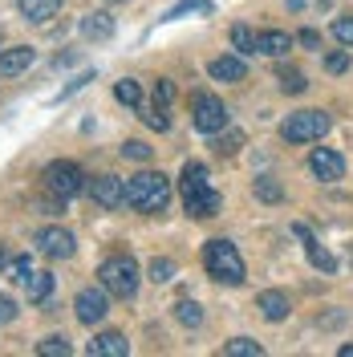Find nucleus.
<instances>
[{"label": "nucleus", "mask_w": 353, "mask_h": 357, "mask_svg": "<svg viewBox=\"0 0 353 357\" xmlns=\"http://www.w3.org/2000/svg\"><path fill=\"white\" fill-rule=\"evenodd\" d=\"M232 49H236L240 57H252V53H256V33H252L248 24H232Z\"/></svg>", "instance_id": "b1692460"}, {"label": "nucleus", "mask_w": 353, "mask_h": 357, "mask_svg": "<svg viewBox=\"0 0 353 357\" xmlns=\"http://www.w3.org/2000/svg\"><path fill=\"white\" fill-rule=\"evenodd\" d=\"M86 354L89 357H126L130 354V341H126L122 333H98L86 345Z\"/></svg>", "instance_id": "2eb2a0df"}, {"label": "nucleus", "mask_w": 353, "mask_h": 357, "mask_svg": "<svg viewBox=\"0 0 353 357\" xmlns=\"http://www.w3.org/2000/svg\"><path fill=\"white\" fill-rule=\"evenodd\" d=\"M77 29H82V37H86V41H110V37H114V17L98 8V13H86Z\"/></svg>", "instance_id": "dca6fc26"}, {"label": "nucleus", "mask_w": 353, "mask_h": 357, "mask_svg": "<svg viewBox=\"0 0 353 357\" xmlns=\"http://www.w3.org/2000/svg\"><path fill=\"white\" fill-rule=\"evenodd\" d=\"M106 312H110V292L102 289V284H89V289H82L73 296V317H77L82 325H89V329L102 325Z\"/></svg>", "instance_id": "0eeeda50"}, {"label": "nucleus", "mask_w": 353, "mask_h": 357, "mask_svg": "<svg viewBox=\"0 0 353 357\" xmlns=\"http://www.w3.org/2000/svg\"><path fill=\"white\" fill-rule=\"evenodd\" d=\"M260 354H264V345L252 341V337H236V341L223 345V357H260Z\"/></svg>", "instance_id": "393cba45"}, {"label": "nucleus", "mask_w": 353, "mask_h": 357, "mask_svg": "<svg viewBox=\"0 0 353 357\" xmlns=\"http://www.w3.org/2000/svg\"><path fill=\"white\" fill-rule=\"evenodd\" d=\"M309 171L321 183H337V178L345 175V158L337 155V151H329V146H317L309 155Z\"/></svg>", "instance_id": "9b49d317"}, {"label": "nucleus", "mask_w": 353, "mask_h": 357, "mask_svg": "<svg viewBox=\"0 0 353 357\" xmlns=\"http://www.w3.org/2000/svg\"><path fill=\"white\" fill-rule=\"evenodd\" d=\"M114 98H118L126 110H142V86H138L134 77H122V82H114Z\"/></svg>", "instance_id": "412c9836"}, {"label": "nucleus", "mask_w": 353, "mask_h": 357, "mask_svg": "<svg viewBox=\"0 0 353 357\" xmlns=\"http://www.w3.org/2000/svg\"><path fill=\"white\" fill-rule=\"evenodd\" d=\"M325 69H329V73H345V69H350V49L329 53V57H325Z\"/></svg>", "instance_id": "c9c22d12"}, {"label": "nucleus", "mask_w": 353, "mask_h": 357, "mask_svg": "<svg viewBox=\"0 0 353 357\" xmlns=\"http://www.w3.org/2000/svg\"><path fill=\"white\" fill-rule=\"evenodd\" d=\"M106 4H122V0H106Z\"/></svg>", "instance_id": "37998d69"}, {"label": "nucleus", "mask_w": 353, "mask_h": 357, "mask_svg": "<svg viewBox=\"0 0 353 357\" xmlns=\"http://www.w3.org/2000/svg\"><path fill=\"white\" fill-rule=\"evenodd\" d=\"M175 102V82L171 77H158L155 82V106H171Z\"/></svg>", "instance_id": "f704fd0d"}, {"label": "nucleus", "mask_w": 353, "mask_h": 357, "mask_svg": "<svg viewBox=\"0 0 353 357\" xmlns=\"http://www.w3.org/2000/svg\"><path fill=\"white\" fill-rule=\"evenodd\" d=\"M256 309H260V317H264V321L280 325L288 312H292V305H288V292H280V289H264L260 296H256Z\"/></svg>", "instance_id": "ddd939ff"}, {"label": "nucleus", "mask_w": 353, "mask_h": 357, "mask_svg": "<svg viewBox=\"0 0 353 357\" xmlns=\"http://www.w3.org/2000/svg\"><path fill=\"white\" fill-rule=\"evenodd\" d=\"M167 203H171V178L163 171H138L126 178V207L142 215H158Z\"/></svg>", "instance_id": "f257e3e1"}, {"label": "nucleus", "mask_w": 353, "mask_h": 357, "mask_svg": "<svg viewBox=\"0 0 353 357\" xmlns=\"http://www.w3.org/2000/svg\"><path fill=\"white\" fill-rule=\"evenodd\" d=\"M175 260H167V256H163V260H151V268H147V276H151V280H155V284H167V280H175Z\"/></svg>", "instance_id": "c85d7f7f"}, {"label": "nucleus", "mask_w": 353, "mask_h": 357, "mask_svg": "<svg viewBox=\"0 0 353 357\" xmlns=\"http://www.w3.org/2000/svg\"><path fill=\"white\" fill-rule=\"evenodd\" d=\"M232 122V114H227V106H223V98H216V93H195L191 98V126H195L199 134H220L223 126Z\"/></svg>", "instance_id": "423d86ee"}, {"label": "nucleus", "mask_w": 353, "mask_h": 357, "mask_svg": "<svg viewBox=\"0 0 353 357\" xmlns=\"http://www.w3.org/2000/svg\"><path fill=\"white\" fill-rule=\"evenodd\" d=\"M118 155L130 158V162H151V155H155V151H151V146H147L142 138H126V142L118 146Z\"/></svg>", "instance_id": "bb28decb"}, {"label": "nucleus", "mask_w": 353, "mask_h": 357, "mask_svg": "<svg viewBox=\"0 0 353 357\" xmlns=\"http://www.w3.org/2000/svg\"><path fill=\"white\" fill-rule=\"evenodd\" d=\"M41 178H45V191H49V195H61V199H73V195H82L89 187L86 175H82V167L69 162V158H53L41 171Z\"/></svg>", "instance_id": "39448f33"}, {"label": "nucleus", "mask_w": 353, "mask_h": 357, "mask_svg": "<svg viewBox=\"0 0 353 357\" xmlns=\"http://www.w3.org/2000/svg\"><path fill=\"white\" fill-rule=\"evenodd\" d=\"M296 41L305 45V49H321V33H317V29H301V33H296Z\"/></svg>", "instance_id": "58836bf2"}, {"label": "nucleus", "mask_w": 353, "mask_h": 357, "mask_svg": "<svg viewBox=\"0 0 353 357\" xmlns=\"http://www.w3.org/2000/svg\"><path fill=\"white\" fill-rule=\"evenodd\" d=\"M292 231L301 236V244H305V248H309V244H317V240H313V231L305 227V223H292Z\"/></svg>", "instance_id": "ea45409f"}, {"label": "nucleus", "mask_w": 353, "mask_h": 357, "mask_svg": "<svg viewBox=\"0 0 353 357\" xmlns=\"http://www.w3.org/2000/svg\"><path fill=\"white\" fill-rule=\"evenodd\" d=\"M240 146H243V130H227V126H223L220 142H216V155H236Z\"/></svg>", "instance_id": "c756f323"}, {"label": "nucleus", "mask_w": 353, "mask_h": 357, "mask_svg": "<svg viewBox=\"0 0 353 357\" xmlns=\"http://www.w3.org/2000/svg\"><path fill=\"white\" fill-rule=\"evenodd\" d=\"M175 317H179V325H187V329H199L203 325V309H199L195 301H179Z\"/></svg>", "instance_id": "cd10ccee"}, {"label": "nucleus", "mask_w": 353, "mask_h": 357, "mask_svg": "<svg viewBox=\"0 0 353 357\" xmlns=\"http://www.w3.org/2000/svg\"><path fill=\"white\" fill-rule=\"evenodd\" d=\"M138 280H142V272H138V260L126 256V252H118V256H106L102 264H98V284L118 296V301H130L134 292H138Z\"/></svg>", "instance_id": "7ed1b4c3"}, {"label": "nucleus", "mask_w": 353, "mask_h": 357, "mask_svg": "<svg viewBox=\"0 0 353 357\" xmlns=\"http://www.w3.org/2000/svg\"><path fill=\"white\" fill-rule=\"evenodd\" d=\"M329 126H333V118L325 110H296L280 122V138L292 142V146H301V142H321V138L329 134Z\"/></svg>", "instance_id": "20e7f679"}, {"label": "nucleus", "mask_w": 353, "mask_h": 357, "mask_svg": "<svg viewBox=\"0 0 353 357\" xmlns=\"http://www.w3.org/2000/svg\"><path fill=\"white\" fill-rule=\"evenodd\" d=\"M187 13H211V0H183V4H175V8L167 13V21H179V17H187Z\"/></svg>", "instance_id": "2f4dec72"}, {"label": "nucleus", "mask_w": 353, "mask_h": 357, "mask_svg": "<svg viewBox=\"0 0 353 357\" xmlns=\"http://www.w3.org/2000/svg\"><path fill=\"white\" fill-rule=\"evenodd\" d=\"M309 264L321 268V272H337V260H333L325 248H317V244H309Z\"/></svg>", "instance_id": "473e14b6"}, {"label": "nucleus", "mask_w": 353, "mask_h": 357, "mask_svg": "<svg viewBox=\"0 0 353 357\" xmlns=\"http://www.w3.org/2000/svg\"><path fill=\"white\" fill-rule=\"evenodd\" d=\"M17 312H21V305H17L13 296H4V292H0V325H8V321H17Z\"/></svg>", "instance_id": "4c0bfd02"}, {"label": "nucleus", "mask_w": 353, "mask_h": 357, "mask_svg": "<svg viewBox=\"0 0 353 357\" xmlns=\"http://www.w3.org/2000/svg\"><path fill=\"white\" fill-rule=\"evenodd\" d=\"M37 252H41L45 260H69L73 252H77V240H73V231L69 227H41L37 231Z\"/></svg>", "instance_id": "6e6552de"}, {"label": "nucleus", "mask_w": 353, "mask_h": 357, "mask_svg": "<svg viewBox=\"0 0 353 357\" xmlns=\"http://www.w3.org/2000/svg\"><path fill=\"white\" fill-rule=\"evenodd\" d=\"M33 272H37V268H33V260H29V256H17V260H13V280H17V284H24Z\"/></svg>", "instance_id": "e433bc0d"}, {"label": "nucleus", "mask_w": 353, "mask_h": 357, "mask_svg": "<svg viewBox=\"0 0 353 357\" xmlns=\"http://www.w3.org/2000/svg\"><path fill=\"white\" fill-rule=\"evenodd\" d=\"M142 122L151 126V130H171V118H167V106H151V110H142Z\"/></svg>", "instance_id": "7c9ffc66"}, {"label": "nucleus", "mask_w": 353, "mask_h": 357, "mask_svg": "<svg viewBox=\"0 0 353 357\" xmlns=\"http://www.w3.org/2000/svg\"><path fill=\"white\" fill-rule=\"evenodd\" d=\"M53 272H33L29 280H24V292H29V305H45L49 296H53Z\"/></svg>", "instance_id": "aec40b11"}, {"label": "nucleus", "mask_w": 353, "mask_h": 357, "mask_svg": "<svg viewBox=\"0 0 353 357\" xmlns=\"http://www.w3.org/2000/svg\"><path fill=\"white\" fill-rule=\"evenodd\" d=\"M292 45H296V37L285 33V29H264V33H256V53H264V57H285Z\"/></svg>", "instance_id": "4468645a"}, {"label": "nucleus", "mask_w": 353, "mask_h": 357, "mask_svg": "<svg viewBox=\"0 0 353 357\" xmlns=\"http://www.w3.org/2000/svg\"><path fill=\"white\" fill-rule=\"evenodd\" d=\"M207 167H203V162H199V158H187V162H183V171H179V191H183V195H195L199 187H207Z\"/></svg>", "instance_id": "a211bd4d"}, {"label": "nucleus", "mask_w": 353, "mask_h": 357, "mask_svg": "<svg viewBox=\"0 0 353 357\" xmlns=\"http://www.w3.org/2000/svg\"><path fill=\"white\" fill-rule=\"evenodd\" d=\"M207 73H211V82H223V86H240L243 77H248V66H243L240 53H223V57H211Z\"/></svg>", "instance_id": "f8f14e48"}, {"label": "nucleus", "mask_w": 353, "mask_h": 357, "mask_svg": "<svg viewBox=\"0 0 353 357\" xmlns=\"http://www.w3.org/2000/svg\"><path fill=\"white\" fill-rule=\"evenodd\" d=\"M276 82H280V89H285V93H305V89H309L305 73H301V69H292V66L276 69Z\"/></svg>", "instance_id": "5701e85b"}, {"label": "nucleus", "mask_w": 353, "mask_h": 357, "mask_svg": "<svg viewBox=\"0 0 353 357\" xmlns=\"http://www.w3.org/2000/svg\"><path fill=\"white\" fill-rule=\"evenodd\" d=\"M333 37L345 45V49H353V17H337L333 21Z\"/></svg>", "instance_id": "72a5a7b5"}, {"label": "nucleus", "mask_w": 353, "mask_h": 357, "mask_svg": "<svg viewBox=\"0 0 353 357\" xmlns=\"http://www.w3.org/2000/svg\"><path fill=\"white\" fill-rule=\"evenodd\" d=\"M17 8H21L24 21H49V17H57L61 13V0H17Z\"/></svg>", "instance_id": "6ab92c4d"}, {"label": "nucleus", "mask_w": 353, "mask_h": 357, "mask_svg": "<svg viewBox=\"0 0 353 357\" xmlns=\"http://www.w3.org/2000/svg\"><path fill=\"white\" fill-rule=\"evenodd\" d=\"M33 49L29 45H13V49H4L0 53V77H17V73H24V69L33 66Z\"/></svg>", "instance_id": "f3484780"}, {"label": "nucleus", "mask_w": 353, "mask_h": 357, "mask_svg": "<svg viewBox=\"0 0 353 357\" xmlns=\"http://www.w3.org/2000/svg\"><path fill=\"white\" fill-rule=\"evenodd\" d=\"M0 264H4V244H0Z\"/></svg>", "instance_id": "79ce46f5"}, {"label": "nucleus", "mask_w": 353, "mask_h": 357, "mask_svg": "<svg viewBox=\"0 0 353 357\" xmlns=\"http://www.w3.org/2000/svg\"><path fill=\"white\" fill-rule=\"evenodd\" d=\"M203 268L216 284H227V289L243 284V256L232 240H207L203 244Z\"/></svg>", "instance_id": "f03ea898"}, {"label": "nucleus", "mask_w": 353, "mask_h": 357, "mask_svg": "<svg viewBox=\"0 0 353 357\" xmlns=\"http://www.w3.org/2000/svg\"><path fill=\"white\" fill-rule=\"evenodd\" d=\"M252 191H256V199H260V203H285V187H280L276 178H268V175L256 178V183H252Z\"/></svg>", "instance_id": "4be33fe9"}, {"label": "nucleus", "mask_w": 353, "mask_h": 357, "mask_svg": "<svg viewBox=\"0 0 353 357\" xmlns=\"http://www.w3.org/2000/svg\"><path fill=\"white\" fill-rule=\"evenodd\" d=\"M37 354L41 357H69L73 354V345H69V337L53 333V337H45V341H37Z\"/></svg>", "instance_id": "a878e982"}, {"label": "nucleus", "mask_w": 353, "mask_h": 357, "mask_svg": "<svg viewBox=\"0 0 353 357\" xmlns=\"http://www.w3.org/2000/svg\"><path fill=\"white\" fill-rule=\"evenodd\" d=\"M337 357H353V345H341V349H337Z\"/></svg>", "instance_id": "a19ab883"}, {"label": "nucleus", "mask_w": 353, "mask_h": 357, "mask_svg": "<svg viewBox=\"0 0 353 357\" xmlns=\"http://www.w3.org/2000/svg\"><path fill=\"white\" fill-rule=\"evenodd\" d=\"M86 191H89V199L98 203V207L114 211V207H122V203H126V178H118V175H98V178L86 187Z\"/></svg>", "instance_id": "1a4fd4ad"}, {"label": "nucleus", "mask_w": 353, "mask_h": 357, "mask_svg": "<svg viewBox=\"0 0 353 357\" xmlns=\"http://www.w3.org/2000/svg\"><path fill=\"white\" fill-rule=\"evenodd\" d=\"M183 207H187L191 220H216V215L223 211V195L207 183V187H199L195 195H183Z\"/></svg>", "instance_id": "9d476101"}]
</instances>
